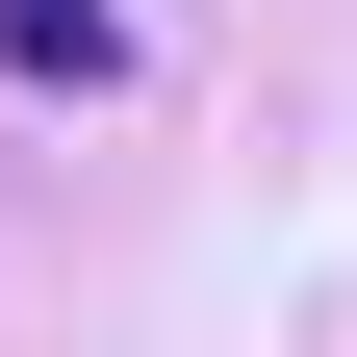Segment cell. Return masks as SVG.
<instances>
[{
    "instance_id": "cell-1",
    "label": "cell",
    "mask_w": 357,
    "mask_h": 357,
    "mask_svg": "<svg viewBox=\"0 0 357 357\" xmlns=\"http://www.w3.org/2000/svg\"><path fill=\"white\" fill-rule=\"evenodd\" d=\"M0 77H52V102H102V77H128V0H0Z\"/></svg>"
}]
</instances>
